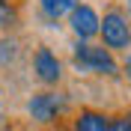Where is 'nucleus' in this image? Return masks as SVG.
Wrapping results in <instances>:
<instances>
[{"instance_id":"1","label":"nucleus","mask_w":131,"mask_h":131,"mask_svg":"<svg viewBox=\"0 0 131 131\" xmlns=\"http://www.w3.org/2000/svg\"><path fill=\"white\" fill-rule=\"evenodd\" d=\"M72 63L81 72H90V74H107V78L119 74V66H116L113 54L107 48H101V45H90V42H78L74 45Z\"/></svg>"},{"instance_id":"2","label":"nucleus","mask_w":131,"mask_h":131,"mask_svg":"<svg viewBox=\"0 0 131 131\" xmlns=\"http://www.w3.org/2000/svg\"><path fill=\"white\" fill-rule=\"evenodd\" d=\"M98 36H101V48L107 51H128L131 48V24L122 9H107L104 18H98Z\"/></svg>"},{"instance_id":"3","label":"nucleus","mask_w":131,"mask_h":131,"mask_svg":"<svg viewBox=\"0 0 131 131\" xmlns=\"http://www.w3.org/2000/svg\"><path fill=\"white\" fill-rule=\"evenodd\" d=\"M66 110V95L63 92H33L30 101H27V113H30V119H36V122H54L60 113Z\"/></svg>"},{"instance_id":"4","label":"nucleus","mask_w":131,"mask_h":131,"mask_svg":"<svg viewBox=\"0 0 131 131\" xmlns=\"http://www.w3.org/2000/svg\"><path fill=\"white\" fill-rule=\"evenodd\" d=\"M69 27H72V33L81 42L95 39L98 36V12L90 3H81V6H74L72 12H69Z\"/></svg>"},{"instance_id":"5","label":"nucleus","mask_w":131,"mask_h":131,"mask_svg":"<svg viewBox=\"0 0 131 131\" xmlns=\"http://www.w3.org/2000/svg\"><path fill=\"white\" fill-rule=\"evenodd\" d=\"M33 72H36V78H39L42 83H60V78H63V63L57 60V54L51 48H36V54H33Z\"/></svg>"},{"instance_id":"6","label":"nucleus","mask_w":131,"mask_h":131,"mask_svg":"<svg viewBox=\"0 0 131 131\" xmlns=\"http://www.w3.org/2000/svg\"><path fill=\"white\" fill-rule=\"evenodd\" d=\"M110 116L98 113V110H81V116L74 119L72 131H110Z\"/></svg>"},{"instance_id":"7","label":"nucleus","mask_w":131,"mask_h":131,"mask_svg":"<svg viewBox=\"0 0 131 131\" xmlns=\"http://www.w3.org/2000/svg\"><path fill=\"white\" fill-rule=\"evenodd\" d=\"M74 6H81V0H39L42 15L51 18V21H60V18H66Z\"/></svg>"},{"instance_id":"8","label":"nucleus","mask_w":131,"mask_h":131,"mask_svg":"<svg viewBox=\"0 0 131 131\" xmlns=\"http://www.w3.org/2000/svg\"><path fill=\"white\" fill-rule=\"evenodd\" d=\"M18 27V6L12 0H0V30L9 33Z\"/></svg>"},{"instance_id":"9","label":"nucleus","mask_w":131,"mask_h":131,"mask_svg":"<svg viewBox=\"0 0 131 131\" xmlns=\"http://www.w3.org/2000/svg\"><path fill=\"white\" fill-rule=\"evenodd\" d=\"M18 60V42L15 39H0V66H9Z\"/></svg>"},{"instance_id":"10","label":"nucleus","mask_w":131,"mask_h":131,"mask_svg":"<svg viewBox=\"0 0 131 131\" xmlns=\"http://www.w3.org/2000/svg\"><path fill=\"white\" fill-rule=\"evenodd\" d=\"M110 131H128V125H125V119H116V122H110Z\"/></svg>"},{"instance_id":"11","label":"nucleus","mask_w":131,"mask_h":131,"mask_svg":"<svg viewBox=\"0 0 131 131\" xmlns=\"http://www.w3.org/2000/svg\"><path fill=\"white\" fill-rule=\"evenodd\" d=\"M125 74H128V81H131V54H128V60H125Z\"/></svg>"},{"instance_id":"12","label":"nucleus","mask_w":131,"mask_h":131,"mask_svg":"<svg viewBox=\"0 0 131 131\" xmlns=\"http://www.w3.org/2000/svg\"><path fill=\"white\" fill-rule=\"evenodd\" d=\"M125 125H128V131H131V110H128V116H125Z\"/></svg>"},{"instance_id":"13","label":"nucleus","mask_w":131,"mask_h":131,"mask_svg":"<svg viewBox=\"0 0 131 131\" xmlns=\"http://www.w3.org/2000/svg\"><path fill=\"white\" fill-rule=\"evenodd\" d=\"M125 6H128V12H131V0H125Z\"/></svg>"}]
</instances>
